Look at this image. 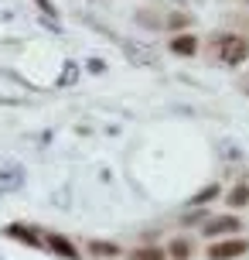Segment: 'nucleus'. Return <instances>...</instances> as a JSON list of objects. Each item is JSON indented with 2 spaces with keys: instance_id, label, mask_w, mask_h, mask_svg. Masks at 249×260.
Instances as JSON below:
<instances>
[{
  "instance_id": "1",
  "label": "nucleus",
  "mask_w": 249,
  "mask_h": 260,
  "mask_svg": "<svg viewBox=\"0 0 249 260\" xmlns=\"http://www.w3.org/2000/svg\"><path fill=\"white\" fill-rule=\"evenodd\" d=\"M215 52H219V58L225 65H239L249 55V45L242 38H236V35H222V38L215 41Z\"/></svg>"
},
{
  "instance_id": "2",
  "label": "nucleus",
  "mask_w": 249,
  "mask_h": 260,
  "mask_svg": "<svg viewBox=\"0 0 249 260\" xmlns=\"http://www.w3.org/2000/svg\"><path fill=\"white\" fill-rule=\"evenodd\" d=\"M246 250H249L246 240H236V236H232V240H222V243H212L209 257L212 260H232V257H242Z\"/></svg>"
},
{
  "instance_id": "3",
  "label": "nucleus",
  "mask_w": 249,
  "mask_h": 260,
  "mask_svg": "<svg viewBox=\"0 0 249 260\" xmlns=\"http://www.w3.org/2000/svg\"><path fill=\"white\" fill-rule=\"evenodd\" d=\"M45 247L52 250V253H58V257H65V260H79L75 243H72V240H65L62 233H48V236H45Z\"/></svg>"
},
{
  "instance_id": "4",
  "label": "nucleus",
  "mask_w": 249,
  "mask_h": 260,
  "mask_svg": "<svg viewBox=\"0 0 249 260\" xmlns=\"http://www.w3.org/2000/svg\"><path fill=\"white\" fill-rule=\"evenodd\" d=\"M242 222L236 219V216H219V219H209L205 222V236L209 240H215V236H225V233H236Z\"/></svg>"
},
{
  "instance_id": "5",
  "label": "nucleus",
  "mask_w": 249,
  "mask_h": 260,
  "mask_svg": "<svg viewBox=\"0 0 249 260\" xmlns=\"http://www.w3.org/2000/svg\"><path fill=\"white\" fill-rule=\"evenodd\" d=\"M4 236H11V240H21V243H27V247H41L45 240H41L31 226H24V222H11L7 230H4Z\"/></svg>"
},
{
  "instance_id": "6",
  "label": "nucleus",
  "mask_w": 249,
  "mask_h": 260,
  "mask_svg": "<svg viewBox=\"0 0 249 260\" xmlns=\"http://www.w3.org/2000/svg\"><path fill=\"white\" fill-rule=\"evenodd\" d=\"M123 52L130 55L137 65H154L157 58H154V52L150 48H144V45H137V41H123Z\"/></svg>"
},
{
  "instance_id": "7",
  "label": "nucleus",
  "mask_w": 249,
  "mask_h": 260,
  "mask_svg": "<svg viewBox=\"0 0 249 260\" xmlns=\"http://www.w3.org/2000/svg\"><path fill=\"white\" fill-rule=\"evenodd\" d=\"M171 52L174 55H195L198 52V38L195 35H174V38H171Z\"/></svg>"
},
{
  "instance_id": "8",
  "label": "nucleus",
  "mask_w": 249,
  "mask_h": 260,
  "mask_svg": "<svg viewBox=\"0 0 249 260\" xmlns=\"http://www.w3.org/2000/svg\"><path fill=\"white\" fill-rule=\"evenodd\" d=\"M89 253H96V257H119V247H116V243H109V240H92Z\"/></svg>"
},
{
  "instance_id": "9",
  "label": "nucleus",
  "mask_w": 249,
  "mask_h": 260,
  "mask_svg": "<svg viewBox=\"0 0 249 260\" xmlns=\"http://www.w3.org/2000/svg\"><path fill=\"white\" fill-rule=\"evenodd\" d=\"M127 260H168V253L160 247H140V250H133V253H127Z\"/></svg>"
},
{
  "instance_id": "10",
  "label": "nucleus",
  "mask_w": 249,
  "mask_h": 260,
  "mask_svg": "<svg viewBox=\"0 0 249 260\" xmlns=\"http://www.w3.org/2000/svg\"><path fill=\"white\" fill-rule=\"evenodd\" d=\"M168 257H174V260H188V257H191V243H188V240H174V243L168 247Z\"/></svg>"
},
{
  "instance_id": "11",
  "label": "nucleus",
  "mask_w": 249,
  "mask_h": 260,
  "mask_svg": "<svg viewBox=\"0 0 249 260\" xmlns=\"http://www.w3.org/2000/svg\"><path fill=\"white\" fill-rule=\"evenodd\" d=\"M249 202V188L246 185H236L232 192H229V206H236V209H242Z\"/></svg>"
},
{
  "instance_id": "12",
  "label": "nucleus",
  "mask_w": 249,
  "mask_h": 260,
  "mask_svg": "<svg viewBox=\"0 0 249 260\" xmlns=\"http://www.w3.org/2000/svg\"><path fill=\"white\" fill-rule=\"evenodd\" d=\"M168 27H171V31H181V27H191V14L174 11V14L168 17Z\"/></svg>"
},
{
  "instance_id": "13",
  "label": "nucleus",
  "mask_w": 249,
  "mask_h": 260,
  "mask_svg": "<svg viewBox=\"0 0 249 260\" xmlns=\"http://www.w3.org/2000/svg\"><path fill=\"white\" fill-rule=\"evenodd\" d=\"M215 195H219V185H209V188H201V192H198L191 202H195V206H205V202H212Z\"/></svg>"
},
{
  "instance_id": "14",
  "label": "nucleus",
  "mask_w": 249,
  "mask_h": 260,
  "mask_svg": "<svg viewBox=\"0 0 249 260\" xmlns=\"http://www.w3.org/2000/svg\"><path fill=\"white\" fill-rule=\"evenodd\" d=\"M38 7H41V11H45V14H58V7H55L52 0H38Z\"/></svg>"
},
{
  "instance_id": "15",
  "label": "nucleus",
  "mask_w": 249,
  "mask_h": 260,
  "mask_svg": "<svg viewBox=\"0 0 249 260\" xmlns=\"http://www.w3.org/2000/svg\"><path fill=\"white\" fill-rule=\"evenodd\" d=\"M103 69H106V65L99 62V58H89V72H103Z\"/></svg>"
}]
</instances>
